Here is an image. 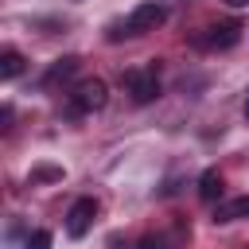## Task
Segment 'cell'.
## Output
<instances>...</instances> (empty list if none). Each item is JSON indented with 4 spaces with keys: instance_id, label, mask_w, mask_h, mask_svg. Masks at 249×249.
Returning a JSON list of instances; mask_svg holds the SVG:
<instances>
[{
    "instance_id": "6da1fadb",
    "label": "cell",
    "mask_w": 249,
    "mask_h": 249,
    "mask_svg": "<svg viewBox=\"0 0 249 249\" xmlns=\"http://www.w3.org/2000/svg\"><path fill=\"white\" fill-rule=\"evenodd\" d=\"M105 101H109V86H105L101 78H82V82L70 89V105H66V113H70V117H86V113L105 109Z\"/></svg>"
},
{
    "instance_id": "7a4b0ae2",
    "label": "cell",
    "mask_w": 249,
    "mask_h": 249,
    "mask_svg": "<svg viewBox=\"0 0 249 249\" xmlns=\"http://www.w3.org/2000/svg\"><path fill=\"white\" fill-rule=\"evenodd\" d=\"M167 19V8L163 4H136L132 16L124 19V27H109V39H121V35H144V31H156L160 23Z\"/></svg>"
},
{
    "instance_id": "3957f363",
    "label": "cell",
    "mask_w": 249,
    "mask_h": 249,
    "mask_svg": "<svg viewBox=\"0 0 249 249\" xmlns=\"http://www.w3.org/2000/svg\"><path fill=\"white\" fill-rule=\"evenodd\" d=\"M237 39H241V19H222V23H210L202 35H195L198 47H214V51H230Z\"/></svg>"
},
{
    "instance_id": "277c9868",
    "label": "cell",
    "mask_w": 249,
    "mask_h": 249,
    "mask_svg": "<svg viewBox=\"0 0 249 249\" xmlns=\"http://www.w3.org/2000/svg\"><path fill=\"white\" fill-rule=\"evenodd\" d=\"M124 86H128V93H132L136 105H148V101L160 97V74H156V66H148V70H128V74H124Z\"/></svg>"
},
{
    "instance_id": "5b68a950",
    "label": "cell",
    "mask_w": 249,
    "mask_h": 249,
    "mask_svg": "<svg viewBox=\"0 0 249 249\" xmlns=\"http://www.w3.org/2000/svg\"><path fill=\"white\" fill-rule=\"evenodd\" d=\"M93 218H97V198H74L70 210H66V233L70 237H86Z\"/></svg>"
},
{
    "instance_id": "8992f818",
    "label": "cell",
    "mask_w": 249,
    "mask_h": 249,
    "mask_svg": "<svg viewBox=\"0 0 249 249\" xmlns=\"http://www.w3.org/2000/svg\"><path fill=\"white\" fill-rule=\"evenodd\" d=\"M241 218H249V195H237V198H226V202L214 206V222H218V226L241 222Z\"/></svg>"
},
{
    "instance_id": "52a82bcc",
    "label": "cell",
    "mask_w": 249,
    "mask_h": 249,
    "mask_svg": "<svg viewBox=\"0 0 249 249\" xmlns=\"http://www.w3.org/2000/svg\"><path fill=\"white\" fill-rule=\"evenodd\" d=\"M78 62H82L78 54H62V58H54V62H51V70L43 74V86L51 89V86H58V82H66V78H70V74L78 70Z\"/></svg>"
},
{
    "instance_id": "ba28073f",
    "label": "cell",
    "mask_w": 249,
    "mask_h": 249,
    "mask_svg": "<svg viewBox=\"0 0 249 249\" xmlns=\"http://www.w3.org/2000/svg\"><path fill=\"white\" fill-rule=\"evenodd\" d=\"M222 191H226L222 171H218V167H206V171H202V179H198V198H202V202H218V198H222Z\"/></svg>"
},
{
    "instance_id": "9c48e42d",
    "label": "cell",
    "mask_w": 249,
    "mask_h": 249,
    "mask_svg": "<svg viewBox=\"0 0 249 249\" xmlns=\"http://www.w3.org/2000/svg\"><path fill=\"white\" fill-rule=\"evenodd\" d=\"M23 66H27V58L16 51V47H8L4 54H0V78L4 82H12V78H19L23 74Z\"/></svg>"
},
{
    "instance_id": "30bf717a",
    "label": "cell",
    "mask_w": 249,
    "mask_h": 249,
    "mask_svg": "<svg viewBox=\"0 0 249 249\" xmlns=\"http://www.w3.org/2000/svg\"><path fill=\"white\" fill-rule=\"evenodd\" d=\"M23 249H51V233L47 230H31L27 241H23Z\"/></svg>"
},
{
    "instance_id": "8fae6325",
    "label": "cell",
    "mask_w": 249,
    "mask_h": 249,
    "mask_svg": "<svg viewBox=\"0 0 249 249\" xmlns=\"http://www.w3.org/2000/svg\"><path fill=\"white\" fill-rule=\"evenodd\" d=\"M31 179H62V167H35Z\"/></svg>"
},
{
    "instance_id": "7c38bea8",
    "label": "cell",
    "mask_w": 249,
    "mask_h": 249,
    "mask_svg": "<svg viewBox=\"0 0 249 249\" xmlns=\"http://www.w3.org/2000/svg\"><path fill=\"white\" fill-rule=\"evenodd\" d=\"M140 249H171V245H167L163 237H144V241H140Z\"/></svg>"
},
{
    "instance_id": "4fadbf2b",
    "label": "cell",
    "mask_w": 249,
    "mask_h": 249,
    "mask_svg": "<svg viewBox=\"0 0 249 249\" xmlns=\"http://www.w3.org/2000/svg\"><path fill=\"white\" fill-rule=\"evenodd\" d=\"M226 4H230V8H245L249 0H226Z\"/></svg>"
},
{
    "instance_id": "5bb4252c",
    "label": "cell",
    "mask_w": 249,
    "mask_h": 249,
    "mask_svg": "<svg viewBox=\"0 0 249 249\" xmlns=\"http://www.w3.org/2000/svg\"><path fill=\"white\" fill-rule=\"evenodd\" d=\"M245 117H249V97H245Z\"/></svg>"
}]
</instances>
